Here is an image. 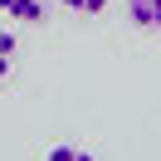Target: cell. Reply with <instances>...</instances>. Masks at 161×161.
Here are the masks:
<instances>
[{"instance_id": "cell-1", "label": "cell", "mask_w": 161, "mask_h": 161, "mask_svg": "<svg viewBox=\"0 0 161 161\" xmlns=\"http://www.w3.org/2000/svg\"><path fill=\"white\" fill-rule=\"evenodd\" d=\"M0 15L20 25H39V20H49V0H0Z\"/></svg>"}, {"instance_id": "cell-2", "label": "cell", "mask_w": 161, "mask_h": 161, "mask_svg": "<svg viewBox=\"0 0 161 161\" xmlns=\"http://www.w3.org/2000/svg\"><path fill=\"white\" fill-rule=\"evenodd\" d=\"M127 15L142 30H161V0H127Z\"/></svg>"}, {"instance_id": "cell-3", "label": "cell", "mask_w": 161, "mask_h": 161, "mask_svg": "<svg viewBox=\"0 0 161 161\" xmlns=\"http://www.w3.org/2000/svg\"><path fill=\"white\" fill-rule=\"evenodd\" d=\"M15 69V34L10 30H0V78Z\"/></svg>"}, {"instance_id": "cell-4", "label": "cell", "mask_w": 161, "mask_h": 161, "mask_svg": "<svg viewBox=\"0 0 161 161\" xmlns=\"http://www.w3.org/2000/svg\"><path fill=\"white\" fill-rule=\"evenodd\" d=\"M44 161H93V151H83V147H69V142H64V147H54Z\"/></svg>"}, {"instance_id": "cell-5", "label": "cell", "mask_w": 161, "mask_h": 161, "mask_svg": "<svg viewBox=\"0 0 161 161\" xmlns=\"http://www.w3.org/2000/svg\"><path fill=\"white\" fill-rule=\"evenodd\" d=\"M64 5H69L73 15H103L108 10V0H64Z\"/></svg>"}]
</instances>
